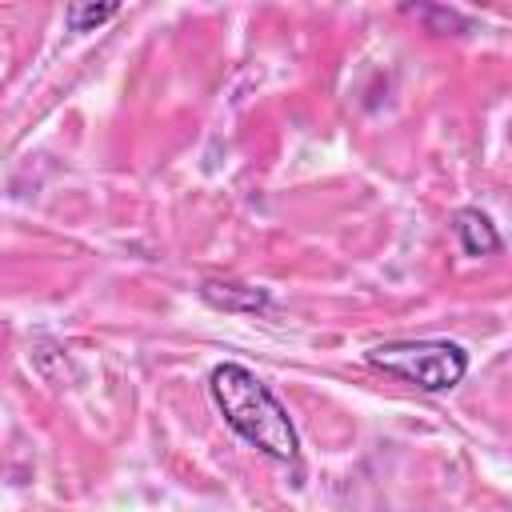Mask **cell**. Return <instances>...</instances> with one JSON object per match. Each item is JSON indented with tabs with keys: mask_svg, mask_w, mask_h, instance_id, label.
<instances>
[{
	"mask_svg": "<svg viewBox=\"0 0 512 512\" xmlns=\"http://www.w3.org/2000/svg\"><path fill=\"white\" fill-rule=\"evenodd\" d=\"M452 232H456V240H460V248L468 256H492V252H500V232H496V224L480 208H460L452 216Z\"/></svg>",
	"mask_w": 512,
	"mask_h": 512,
	"instance_id": "277c9868",
	"label": "cell"
},
{
	"mask_svg": "<svg viewBox=\"0 0 512 512\" xmlns=\"http://www.w3.org/2000/svg\"><path fill=\"white\" fill-rule=\"evenodd\" d=\"M212 404L220 408L224 424L244 436L252 448H260L272 460H296L300 436L288 420V408L272 396V388L244 364H216L208 376Z\"/></svg>",
	"mask_w": 512,
	"mask_h": 512,
	"instance_id": "6da1fadb",
	"label": "cell"
},
{
	"mask_svg": "<svg viewBox=\"0 0 512 512\" xmlns=\"http://www.w3.org/2000/svg\"><path fill=\"white\" fill-rule=\"evenodd\" d=\"M368 364L420 392H448L464 380L468 352L452 340H396V344H376L368 352Z\"/></svg>",
	"mask_w": 512,
	"mask_h": 512,
	"instance_id": "7a4b0ae2",
	"label": "cell"
},
{
	"mask_svg": "<svg viewBox=\"0 0 512 512\" xmlns=\"http://www.w3.org/2000/svg\"><path fill=\"white\" fill-rule=\"evenodd\" d=\"M116 12H120V4H68L64 20H68L72 32H92V28L108 24Z\"/></svg>",
	"mask_w": 512,
	"mask_h": 512,
	"instance_id": "5b68a950",
	"label": "cell"
},
{
	"mask_svg": "<svg viewBox=\"0 0 512 512\" xmlns=\"http://www.w3.org/2000/svg\"><path fill=\"white\" fill-rule=\"evenodd\" d=\"M200 296L212 308H224V312H268V304H272L268 288L236 284V280H204L200 284Z\"/></svg>",
	"mask_w": 512,
	"mask_h": 512,
	"instance_id": "3957f363",
	"label": "cell"
}]
</instances>
